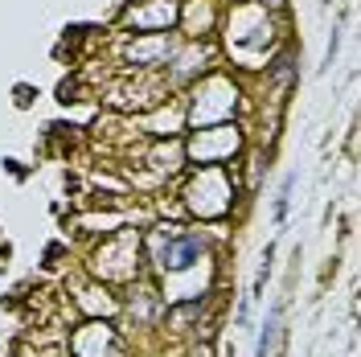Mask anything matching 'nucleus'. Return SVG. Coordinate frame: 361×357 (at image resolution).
<instances>
[{
    "label": "nucleus",
    "instance_id": "1",
    "mask_svg": "<svg viewBox=\"0 0 361 357\" xmlns=\"http://www.w3.org/2000/svg\"><path fill=\"white\" fill-rule=\"evenodd\" d=\"M197 250H202V238H169L164 255H160V267H189L197 259Z\"/></svg>",
    "mask_w": 361,
    "mask_h": 357
},
{
    "label": "nucleus",
    "instance_id": "2",
    "mask_svg": "<svg viewBox=\"0 0 361 357\" xmlns=\"http://www.w3.org/2000/svg\"><path fill=\"white\" fill-rule=\"evenodd\" d=\"M275 4H283V0H275Z\"/></svg>",
    "mask_w": 361,
    "mask_h": 357
}]
</instances>
